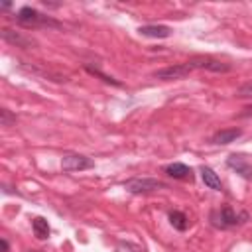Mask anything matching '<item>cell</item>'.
Wrapping results in <instances>:
<instances>
[{"label":"cell","mask_w":252,"mask_h":252,"mask_svg":"<svg viewBox=\"0 0 252 252\" xmlns=\"http://www.w3.org/2000/svg\"><path fill=\"white\" fill-rule=\"evenodd\" d=\"M16 22L24 28H61V24L57 20L43 16L41 12L30 8V6L20 8V12L16 14Z\"/></svg>","instance_id":"cell-1"},{"label":"cell","mask_w":252,"mask_h":252,"mask_svg":"<svg viewBox=\"0 0 252 252\" xmlns=\"http://www.w3.org/2000/svg\"><path fill=\"white\" fill-rule=\"evenodd\" d=\"M124 189L128 193H154V191L165 189V183L154 177H134L124 181Z\"/></svg>","instance_id":"cell-2"},{"label":"cell","mask_w":252,"mask_h":252,"mask_svg":"<svg viewBox=\"0 0 252 252\" xmlns=\"http://www.w3.org/2000/svg\"><path fill=\"white\" fill-rule=\"evenodd\" d=\"M94 167V161L81 154H67L61 158V169L63 171H85Z\"/></svg>","instance_id":"cell-3"},{"label":"cell","mask_w":252,"mask_h":252,"mask_svg":"<svg viewBox=\"0 0 252 252\" xmlns=\"http://www.w3.org/2000/svg\"><path fill=\"white\" fill-rule=\"evenodd\" d=\"M187 63L191 65V69H207V71H215V73H226V71H230V65L228 63L217 61V59L207 57V55L191 57Z\"/></svg>","instance_id":"cell-4"},{"label":"cell","mask_w":252,"mask_h":252,"mask_svg":"<svg viewBox=\"0 0 252 252\" xmlns=\"http://www.w3.org/2000/svg\"><path fill=\"white\" fill-rule=\"evenodd\" d=\"M191 65L185 61V63H177V65H169V67H163V69H158L154 73L156 79H161V81H177V79H183L191 73Z\"/></svg>","instance_id":"cell-5"},{"label":"cell","mask_w":252,"mask_h":252,"mask_svg":"<svg viewBox=\"0 0 252 252\" xmlns=\"http://www.w3.org/2000/svg\"><path fill=\"white\" fill-rule=\"evenodd\" d=\"M2 39L8 41L10 45H16V47H24V49H30V47H35V39L32 35H26L22 32H16V30H10V28H2L0 32Z\"/></svg>","instance_id":"cell-6"},{"label":"cell","mask_w":252,"mask_h":252,"mask_svg":"<svg viewBox=\"0 0 252 252\" xmlns=\"http://www.w3.org/2000/svg\"><path fill=\"white\" fill-rule=\"evenodd\" d=\"M215 217H219V220H215V224L217 226H220V228H228V226H236V224H240V222H244L248 217H246V213H242V215H238L232 207H222L219 213H213Z\"/></svg>","instance_id":"cell-7"},{"label":"cell","mask_w":252,"mask_h":252,"mask_svg":"<svg viewBox=\"0 0 252 252\" xmlns=\"http://www.w3.org/2000/svg\"><path fill=\"white\" fill-rule=\"evenodd\" d=\"M226 165H228L230 169H234V171H236L240 177H244V179L252 181V165H250V161H248L246 158L232 154V156H228V159H226Z\"/></svg>","instance_id":"cell-8"},{"label":"cell","mask_w":252,"mask_h":252,"mask_svg":"<svg viewBox=\"0 0 252 252\" xmlns=\"http://www.w3.org/2000/svg\"><path fill=\"white\" fill-rule=\"evenodd\" d=\"M138 32H140V35L158 37V39H163V37H169L171 35V30L167 26H140Z\"/></svg>","instance_id":"cell-9"},{"label":"cell","mask_w":252,"mask_h":252,"mask_svg":"<svg viewBox=\"0 0 252 252\" xmlns=\"http://www.w3.org/2000/svg\"><path fill=\"white\" fill-rule=\"evenodd\" d=\"M242 134L240 128H226V130H219L215 136H213V142L219 144V146H226L230 142H234L238 136Z\"/></svg>","instance_id":"cell-10"},{"label":"cell","mask_w":252,"mask_h":252,"mask_svg":"<svg viewBox=\"0 0 252 252\" xmlns=\"http://www.w3.org/2000/svg\"><path fill=\"white\" fill-rule=\"evenodd\" d=\"M199 173H201V179H203V183L209 187V189H215V191H220L222 189V183H220V179H219V175L211 169V167H201L199 169Z\"/></svg>","instance_id":"cell-11"},{"label":"cell","mask_w":252,"mask_h":252,"mask_svg":"<svg viewBox=\"0 0 252 252\" xmlns=\"http://www.w3.org/2000/svg\"><path fill=\"white\" fill-rule=\"evenodd\" d=\"M165 173L171 175L173 179H191V169H189L185 163H179V161L167 165V167H165Z\"/></svg>","instance_id":"cell-12"},{"label":"cell","mask_w":252,"mask_h":252,"mask_svg":"<svg viewBox=\"0 0 252 252\" xmlns=\"http://www.w3.org/2000/svg\"><path fill=\"white\" fill-rule=\"evenodd\" d=\"M32 228H33V234L37 238H41V240H45L49 236V224H47V220L43 217H35L32 220Z\"/></svg>","instance_id":"cell-13"},{"label":"cell","mask_w":252,"mask_h":252,"mask_svg":"<svg viewBox=\"0 0 252 252\" xmlns=\"http://www.w3.org/2000/svg\"><path fill=\"white\" fill-rule=\"evenodd\" d=\"M169 222H171L173 228H177V230H185V228H187V217H185L183 213H179V211H171V213H169Z\"/></svg>","instance_id":"cell-14"},{"label":"cell","mask_w":252,"mask_h":252,"mask_svg":"<svg viewBox=\"0 0 252 252\" xmlns=\"http://www.w3.org/2000/svg\"><path fill=\"white\" fill-rule=\"evenodd\" d=\"M16 124V114H12L8 108H0V126H12Z\"/></svg>","instance_id":"cell-15"},{"label":"cell","mask_w":252,"mask_h":252,"mask_svg":"<svg viewBox=\"0 0 252 252\" xmlns=\"http://www.w3.org/2000/svg\"><path fill=\"white\" fill-rule=\"evenodd\" d=\"M236 96H240V98H252V81L240 85L236 89Z\"/></svg>","instance_id":"cell-16"},{"label":"cell","mask_w":252,"mask_h":252,"mask_svg":"<svg viewBox=\"0 0 252 252\" xmlns=\"http://www.w3.org/2000/svg\"><path fill=\"white\" fill-rule=\"evenodd\" d=\"M87 71L91 73V75H96V77H100L104 83H110V85H116V87H120V83L116 81V79H112V77H108V75H104V73H100L98 69H93V67H87Z\"/></svg>","instance_id":"cell-17"},{"label":"cell","mask_w":252,"mask_h":252,"mask_svg":"<svg viewBox=\"0 0 252 252\" xmlns=\"http://www.w3.org/2000/svg\"><path fill=\"white\" fill-rule=\"evenodd\" d=\"M250 114H252V106H246V108H244V112H240L238 116L242 118V116H250Z\"/></svg>","instance_id":"cell-18"},{"label":"cell","mask_w":252,"mask_h":252,"mask_svg":"<svg viewBox=\"0 0 252 252\" xmlns=\"http://www.w3.org/2000/svg\"><path fill=\"white\" fill-rule=\"evenodd\" d=\"M0 248H2V252H8V242H6L4 238L0 240Z\"/></svg>","instance_id":"cell-19"},{"label":"cell","mask_w":252,"mask_h":252,"mask_svg":"<svg viewBox=\"0 0 252 252\" xmlns=\"http://www.w3.org/2000/svg\"><path fill=\"white\" fill-rule=\"evenodd\" d=\"M10 6H12V4H10V2H2V4H0V8H2V10H8V8H10Z\"/></svg>","instance_id":"cell-20"},{"label":"cell","mask_w":252,"mask_h":252,"mask_svg":"<svg viewBox=\"0 0 252 252\" xmlns=\"http://www.w3.org/2000/svg\"><path fill=\"white\" fill-rule=\"evenodd\" d=\"M32 252H35V250H32Z\"/></svg>","instance_id":"cell-21"}]
</instances>
